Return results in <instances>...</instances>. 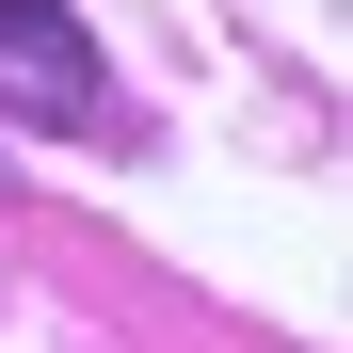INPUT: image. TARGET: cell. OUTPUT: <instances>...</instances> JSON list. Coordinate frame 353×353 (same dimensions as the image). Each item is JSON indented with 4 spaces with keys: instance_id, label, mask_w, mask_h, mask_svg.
<instances>
[{
    "instance_id": "obj_1",
    "label": "cell",
    "mask_w": 353,
    "mask_h": 353,
    "mask_svg": "<svg viewBox=\"0 0 353 353\" xmlns=\"http://www.w3.org/2000/svg\"><path fill=\"white\" fill-rule=\"evenodd\" d=\"M0 129H32V145H129V97H112L97 32L65 0H0Z\"/></svg>"
}]
</instances>
